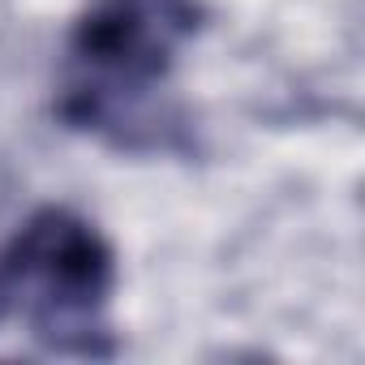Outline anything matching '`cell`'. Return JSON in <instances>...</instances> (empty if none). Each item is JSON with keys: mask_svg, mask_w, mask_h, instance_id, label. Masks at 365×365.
I'll list each match as a JSON object with an SVG mask.
<instances>
[{"mask_svg": "<svg viewBox=\"0 0 365 365\" xmlns=\"http://www.w3.org/2000/svg\"><path fill=\"white\" fill-rule=\"evenodd\" d=\"M0 271L48 348L82 356L112 352L108 301L116 288V250L99 224L69 207H39L5 245Z\"/></svg>", "mask_w": 365, "mask_h": 365, "instance_id": "cell-2", "label": "cell"}, {"mask_svg": "<svg viewBox=\"0 0 365 365\" xmlns=\"http://www.w3.org/2000/svg\"><path fill=\"white\" fill-rule=\"evenodd\" d=\"M9 309V284H5V271H0V314Z\"/></svg>", "mask_w": 365, "mask_h": 365, "instance_id": "cell-3", "label": "cell"}, {"mask_svg": "<svg viewBox=\"0 0 365 365\" xmlns=\"http://www.w3.org/2000/svg\"><path fill=\"white\" fill-rule=\"evenodd\" d=\"M202 22V0H91L69 31L73 78L61 116L116 146H163L172 125L150 108V91Z\"/></svg>", "mask_w": 365, "mask_h": 365, "instance_id": "cell-1", "label": "cell"}]
</instances>
